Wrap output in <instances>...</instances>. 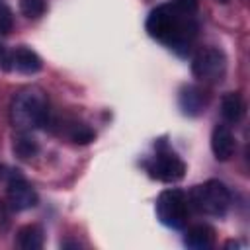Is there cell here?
<instances>
[{
	"mask_svg": "<svg viewBox=\"0 0 250 250\" xmlns=\"http://www.w3.org/2000/svg\"><path fill=\"white\" fill-rule=\"evenodd\" d=\"M16 244L21 250H39L43 248V229L39 225H25L18 230Z\"/></svg>",
	"mask_w": 250,
	"mask_h": 250,
	"instance_id": "obj_13",
	"label": "cell"
},
{
	"mask_svg": "<svg viewBox=\"0 0 250 250\" xmlns=\"http://www.w3.org/2000/svg\"><path fill=\"white\" fill-rule=\"evenodd\" d=\"M184 244L188 248H193V250H207L215 244V230L213 227L205 225V223H199V225H191L186 234H184Z\"/></svg>",
	"mask_w": 250,
	"mask_h": 250,
	"instance_id": "obj_10",
	"label": "cell"
},
{
	"mask_svg": "<svg viewBox=\"0 0 250 250\" xmlns=\"http://www.w3.org/2000/svg\"><path fill=\"white\" fill-rule=\"evenodd\" d=\"M61 127V135H64L66 139H70L76 145H88L94 141V131L80 121H64Z\"/></svg>",
	"mask_w": 250,
	"mask_h": 250,
	"instance_id": "obj_14",
	"label": "cell"
},
{
	"mask_svg": "<svg viewBox=\"0 0 250 250\" xmlns=\"http://www.w3.org/2000/svg\"><path fill=\"white\" fill-rule=\"evenodd\" d=\"M14 152L20 160H29L39 152V145L29 135V131H21V135L14 141Z\"/></svg>",
	"mask_w": 250,
	"mask_h": 250,
	"instance_id": "obj_15",
	"label": "cell"
},
{
	"mask_svg": "<svg viewBox=\"0 0 250 250\" xmlns=\"http://www.w3.org/2000/svg\"><path fill=\"white\" fill-rule=\"evenodd\" d=\"M246 111V104L242 100V96L238 92H227L221 100V113L225 117V121L229 123H238L244 117Z\"/></svg>",
	"mask_w": 250,
	"mask_h": 250,
	"instance_id": "obj_12",
	"label": "cell"
},
{
	"mask_svg": "<svg viewBox=\"0 0 250 250\" xmlns=\"http://www.w3.org/2000/svg\"><path fill=\"white\" fill-rule=\"evenodd\" d=\"M217 2H221V4H227V2H229V0H217Z\"/></svg>",
	"mask_w": 250,
	"mask_h": 250,
	"instance_id": "obj_19",
	"label": "cell"
},
{
	"mask_svg": "<svg viewBox=\"0 0 250 250\" xmlns=\"http://www.w3.org/2000/svg\"><path fill=\"white\" fill-rule=\"evenodd\" d=\"M146 31L152 39L164 43L166 47L186 53L195 39L197 23L193 14H188L174 4H162L148 14Z\"/></svg>",
	"mask_w": 250,
	"mask_h": 250,
	"instance_id": "obj_1",
	"label": "cell"
},
{
	"mask_svg": "<svg viewBox=\"0 0 250 250\" xmlns=\"http://www.w3.org/2000/svg\"><path fill=\"white\" fill-rule=\"evenodd\" d=\"M189 209L209 215V217H223L230 205V191L219 180H207L199 186H193L188 193Z\"/></svg>",
	"mask_w": 250,
	"mask_h": 250,
	"instance_id": "obj_3",
	"label": "cell"
},
{
	"mask_svg": "<svg viewBox=\"0 0 250 250\" xmlns=\"http://www.w3.org/2000/svg\"><path fill=\"white\" fill-rule=\"evenodd\" d=\"M191 72L201 82H219L227 72V57L217 47H203L191 59Z\"/></svg>",
	"mask_w": 250,
	"mask_h": 250,
	"instance_id": "obj_5",
	"label": "cell"
},
{
	"mask_svg": "<svg viewBox=\"0 0 250 250\" xmlns=\"http://www.w3.org/2000/svg\"><path fill=\"white\" fill-rule=\"evenodd\" d=\"M207 105V96L197 86H184L180 92V107L188 115H197Z\"/></svg>",
	"mask_w": 250,
	"mask_h": 250,
	"instance_id": "obj_11",
	"label": "cell"
},
{
	"mask_svg": "<svg viewBox=\"0 0 250 250\" xmlns=\"http://www.w3.org/2000/svg\"><path fill=\"white\" fill-rule=\"evenodd\" d=\"M51 119L47 94L39 86H27L20 90L10 104V123L18 131H31L47 127Z\"/></svg>",
	"mask_w": 250,
	"mask_h": 250,
	"instance_id": "obj_2",
	"label": "cell"
},
{
	"mask_svg": "<svg viewBox=\"0 0 250 250\" xmlns=\"http://www.w3.org/2000/svg\"><path fill=\"white\" fill-rule=\"evenodd\" d=\"M174 6H178L180 10H184L188 14H193L197 8V0H174Z\"/></svg>",
	"mask_w": 250,
	"mask_h": 250,
	"instance_id": "obj_18",
	"label": "cell"
},
{
	"mask_svg": "<svg viewBox=\"0 0 250 250\" xmlns=\"http://www.w3.org/2000/svg\"><path fill=\"white\" fill-rule=\"evenodd\" d=\"M39 201L37 191L31 188V184L18 172V170H10L8 178H6V199L4 203L8 205L10 211H27L31 207H35Z\"/></svg>",
	"mask_w": 250,
	"mask_h": 250,
	"instance_id": "obj_6",
	"label": "cell"
},
{
	"mask_svg": "<svg viewBox=\"0 0 250 250\" xmlns=\"http://www.w3.org/2000/svg\"><path fill=\"white\" fill-rule=\"evenodd\" d=\"M12 29H14V14L4 2H0V35L10 33Z\"/></svg>",
	"mask_w": 250,
	"mask_h": 250,
	"instance_id": "obj_17",
	"label": "cell"
},
{
	"mask_svg": "<svg viewBox=\"0 0 250 250\" xmlns=\"http://www.w3.org/2000/svg\"><path fill=\"white\" fill-rule=\"evenodd\" d=\"M156 217L168 229H184L189 219L188 193L178 188L164 189L156 199Z\"/></svg>",
	"mask_w": 250,
	"mask_h": 250,
	"instance_id": "obj_4",
	"label": "cell"
},
{
	"mask_svg": "<svg viewBox=\"0 0 250 250\" xmlns=\"http://www.w3.org/2000/svg\"><path fill=\"white\" fill-rule=\"evenodd\" d=\"M45 10H47L45 0H20V12L29 20L41 18L45 14Z\"/></svg>",
	"mask_w": 250,
	"mask_h": 250,
	"instance_id": "obj_16",
	"label": "cell"
},
{
	"mask_svg": "<svg viewBox=\"0 0 250 250\" xmlns=\"http://www.w3.org/2000/svg\"><path fill=\"white\" fill-rule=\"evenodd\" d=\"M10 57H12V68H16L18 72H23V74H35L43 66L41 57L23 45L10 51Z\"/></svg>",
	"mask_w": 250,
	"mask_h": 250,
	"instance_id": "obj_9",
	"label": "cell"
},
{
	"mask_svg": "<svg viewBox=\"0 0 250 250\" xmlns=\"http://www.w3.org/2000/svg\"><path fill=\"white\" fill-rule=\"evenodd\" d=\"M234 148H236V141H234V135L229 129V125H215V129L211 133V150H213L215 158L225 162L234 154Z\"/></svg>",
	"mask_w": 250,
	"mask_h": 250,
	"instance_id": "obj_8",
	"label": "cell"
},
{
	"mask_svg": "<svg viewBox=\"0 0 250 250\" xmlns=\"http://www.w3.org/2000/svg\"><path fill=\"white\" fill-rule=\"evenodd\" d=\"M146 170H148L150 178H154L158 182L172 184V182H178V180L184 178L186 164H184V160L176 152H172V150H160L146 164Z\"/></svg>",
	"mask_w": 250,
	"mask_h": 250,
	"instance_id": "obj_7",
	"label": "cell"
}]
</instances>
